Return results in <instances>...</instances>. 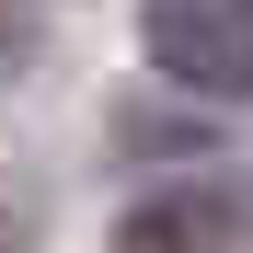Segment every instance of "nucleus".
I'll use <instances>...</instances> for the list:
<instances>
[{
  "label": "nucleus",
  "instance_id": "obj_1",
  "mask_svg": "<svg viewBox=\"0 0 253 253\" xmlns=\"http://www.w3.org/2000/svg\"><path fill=\"white\" fill-rule=\"evenodd\" d=\"M138 46L161 81H184L207 104H253V0H150Z\"/></svg>",
  "mask_w": 253,
  "mask_h": 253
},
{
  "label": "nucleus",
  "instance_id": "obj_2",
  "mask_svg": "<svg viewBox=\"0 0 253 253\" xmlns=\"http://www.w3.org/2000/svg\"><path fill=\"white\" fill-rule=\"evenodd\" d=\"M115 253H253V184L196 173L173 196H138L126 230H115Z\"/></svg>",
  "mask_w": 253,
  "mask_h": 253
}]
</instances>
